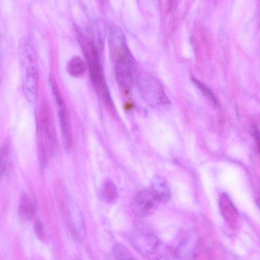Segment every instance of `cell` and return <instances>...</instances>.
<instances>
[{"mask_svg": "<svg viewBox=\"0 0 260 260\" xmlns=\"http://www.w3.org/2000/svg\"><path fill=\"white\" fill-rule=\"evenodd\" d=\"M134 248L144 256L166 255L167 250L154 235L142 230H135L128 236Z\"/></svg>", "mask_w": 260, "mask_h": 260, "instance_id": "6da1fadb", "label": "cell"}, {"mask_svg": "<svg viewBox=\"0 0 260 260\" xmlns=\"http://www.w3.org/2000/svg\"><path fill=\"white\" fill-rule=\"evenodd\" d=\"M79 42L86 60L91 80L97 88L104 90V75L100 62L99 51L93 40L80 35Z\"/></svg>", "mask_w": 260, "mask_h": 260, "instance_id": "7a4b0ae2", "label": "cell"}, {"mask_svg": "<svg viewBox=\"0 0 260 260\" xmlns=\"http://www.w3.org/2000/svg\"><path fill=\"white\" fill-rule=\"evenodd\" d=\"M62 201L63 216L69 231L75 239L81 241L84 237L85 226L82 213L70 195H66Z\"/></svg>", "mask_w": 260, "mask_h": 260, "instance_id": "3957f363", "label": "cell"}, {"mask_svg": "<svg viewBox=\"0 0 260 260\" xmlns=\"http://www.w3.org/2000/svg\"><path fill=\"white\" fill-rule=\"evenodd\" d=\"M141 96L150 105H161L169 103L161 83L151 75H144L138 79Z\"/></svg>", "mask_w": 260, "mask_h": 260, "instance_id": "277c9868", "label": "cell"}, {"mask_svg": "<svg viewBox=\"0 0 260 260\" xmlns=\"http://www.w3.org/2000/svg\"><path fill=\"white\" fill-rule=\"evenodd\" d=\"M116 79L120 86L129 88L135 80L136 61L132 54L113 61Z\"/></svg>", "mask_w": 260, "mask_h": 260, "instance_id": "5b68a950", "label": "cell"}, {"mask_svg": "<svg viewBox=\"0 0 260 260\" xmlns=\"http://www.w3.org/2000/svg\"><path fill=\"white\" fill-rule=\"evenodd\" d=\"M40 120L41 129L47 142L48 150L53 155L57 147V140L50 109L45 101H42L40 107Z\"/></svg>", "mask_w": 260, "mask_h": 260, "instance_id": "8992f818", "label": "cell"}, {"mask_svg": "<svg viewBox=\"0 0 260 260\" xmlns=\"http://www.w3.org/2000/svg\"><path fill=\"white\" fill-rule=\"evenodd\" d=\"M160 203L151 190L138 192L134 197L132 208L133 213L139 217H145L150 214Z\"/></svg>", "mask_w": 260, "mask_h": 260, "instance_id": "52a82bcc", "label": "cell"}, {"mask_svg": "<svg viewBox=\"0 0 260 260\" xmlns=\"http://www.w3.org/2000/svg\"><path fill=\"white\" fill-rule=\"evenodd\" d=\"M38 72L34 65L26 67L23 79V89L27 100L35 103L37 99L38 88Z\"/></svg>", "mask_w": 260, "mask_h": 260, "instance_id": "ba28073f", "label": "cell"}, {"mask_svg": "<svg viewBox=\"0 0 260 260\" xmlns=\"http://www.w3.org/2000/svg\"><path fill=\"white\" fill-rule=\"evenodd\" d=\"M198 242L194 235H190L182 239L178 244L176 256L182 259H194L198 255Z\"/></svg>", "mask_w": 260, "mask_h": 260, "instance_id": "9c48e42d", "label": "cell"}, {"mask_svg": "<svg viewBox=\"0 0 260 260\" xmlns=\"http://www.w3.org/2000/svg\"><path fill=\"white\" fill-rule=\"evenodd\" d=\"M58 111L60 132L64 147L70 149L72 143V133L70 121L64 102L56 105Z\"/></svg>", "mask_w": 260, "mask_h": 260, "instance_id": "30bf717a", "label": "cell"}, {"mask_svg": "<svg viewBox=\"0 0 260 260\" xmlns=\"http://www.w3.org/2000/svg\"><path fill=\"white\" fill-rule=\"evenodd\" d=\"M150 189L160 203H167L170 199L171 192L167 181L162 177L156 176L151 182Z\"/></svg>", "mask_w": 260, "mask_h": 260, "instance_id": "8fae6325", "label": "cell"}, {"mask_svg": "<svg viewBox=\"0 0 260 260\" xmlns=\"http://www.w3.org/2000/svg\"><path fill=\"white\" fill-rule=\"evenodd\" d=\"M219 208L223 217L231 224L238 217V211L232 200L226 193H222L219 200Z\"/></svg>", "mask_w": 260, "mask_h": 260, "instance_id": "7c38bea8", "label": "cell"}, {"mask_svg": "<svg viewBox=\"0 0 260 260\" xmlns=\"http://www.w3.org/2000/svg\"><path fill=\"white\" fill-rule=\"evenodd\" d=\"M18 213L23 220H30L35 214V206L33 202L24 193L21 197L19 203Z\"/></svg>", "mask_w": 260, "mask_h": 260, "instance_id": "4fadbf2b", "label": "cell"}, {"mask_svg": "<svg viewBox=\"0 0 260 260\" xmlns=\"http://www.w3.org/2000/svg\"><path fill=\"white\" fill-rule=\"evenodd\" d=\"M87 68L86 62L79 56L72 57L66 66L68 74L74 77H78L83 75Z\"/></svg>", "mask_w": 260, "mask_h": 260, "instance_id": "5bb4252c", "label": "cell"}, {"mask_svg": "<svg viewBox=\"0 0 260 260\" xmlns=\"http://www.w3.org/2000/svg\"><path fill=\"white\" fill-rule=\"evenodd\" d=\"M102 197L108 203L114 202L118 196V190L115 183L107 179L104 182L102 189Z\"/></svg>", "mask_w": 260, "mask_h": 260, "instance_id": "9a60e30c", "label": "cell"}, {"mask_svg": "<svg viewBox=\"0 0 260 260\" xmlns=\"http://www.w3.org/2000/svg\"><path fill=\"white\" fill-rule=\"evenodd\" d=\"M10 168V150L7 145H4L1 149V174L8 175Z\"/></svg>", "mask_w": 260, "mask_h": 260, "instance_id": "2e32d148", "label": "cell"}, {"mask_svg": "<svg viewBox=\"0 0 260 260\" xmlns=\"http://www.w3.org/2000/svg\"><path fill=\"white\" fill-rule=\"evenodd\" d=\"M113 253L118 259H133L134 256L131 251L121 244H116L113 248Z\"/></svg>", "mask_w": 260, "mask_h": 260, "instance_id": "e0dca14e", "label": "cell"}, {"mask_svg": "<svg viewBox=\"0 0 260 260\" xmlns=\"http://www.w3.org/2000/svg\"><path fill=\"white\" fill-rule=\"evenodd\" d=\"M191 80L198 88L208 98H209L216 106L219 105L217 100L215 97L212 91L205 84L198 79L192 78Z\"/></svg>", "mask_w": 260, "mask_h": 260, "instance_id": "ac0fdd59", "label": "cell"}, {"mask_svg": "<svg viewBox=\"0 0 260 260\" xmlns=\"http://www.w3.org/2000/svg\"><path fill=\"white\" fill-rule=\"evenodd\" d=\"M34 232L36 236L40 240L45 237V228L43 222L40 220H37L34 225Z\"/></svg>", "mask_w": 260, "mask_h": 260, "instance_id": "d6986e66", "label": "cell"}, {"mask_svg": "<svg viewBox=\"0 0 260 260\" xmlns=\"http://www.w3.org/2000/svg\"><path fill=\"white\" fill-rule=\"evenodd\" d=\"M253 136L256 141L258 150L260 153V133L255 125L253 127Z\"/></svg>", "mask_w": 260, "mask_h": 260, "instance_id": "ffe728a7", "label": "cell"}, {"mask_svg": "<svg viewBox=\"0 0 260 260\" xmlns=\"http://www.w3.org/2000/svg\"><path fill=\"white\" fill-rule=\"evenodd\" d=\"M256 205H257V206H258V208L260 210V199H258L256 201Z\"/></svg>", "mask_w": 260, "mask_h": 260, "instance_id": "44dd1931", "label": "cell"}]
</instances>
